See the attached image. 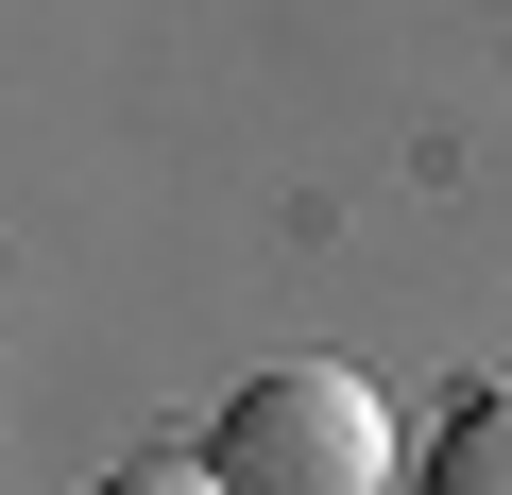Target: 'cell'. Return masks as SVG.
I'll use <instances>...</instances> for the list:
<instances>
[{"mask_svg": "<svg viewBox=\"0 0 512 495\" xmlns=\"http://www.w3.org/2000/svg\"><path fill=\"white\" fill-rule=\"evenodd\" d=\"M205 478L222 495H393V410H376L359 359H274V376L222 393Z\"/></svg>", "mask_w": 512, "mask_h": 495, "instance_id": "6da1fadb", "label": "cell"}, {"mask_svg": "<svg viewBox=\"0 0 512 495\" xmlns=\"http://www.w3.org/2000/svg\"><path fill=\"white\" fill-rule=\"evenodd\" d=\"M410 495H512V376H478L444 427H427V478Z\"/></svg>", "mask_w": 512, "mask_h": 495, "instance_id": "7a4b0ae2", "label": "cell"}, {"mask_svg": "<svg viewBox=\"0 0 512 495\" xmlns=\"http://www.w3.org/2000/svg\"><path fill=\"white\" fill-rule=\"evenodd\" d=\"M86 495H222L205 461H120V478H86Z\"/></svg>", "mask_w": 512, "mask_h": 495, "instance_id": "3957f363", "label": "cell"}]
</instances>
